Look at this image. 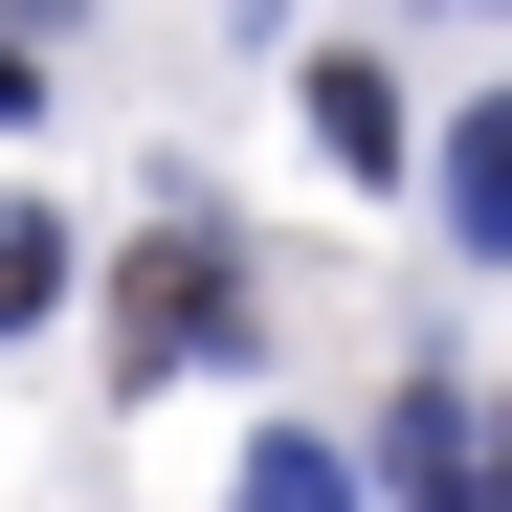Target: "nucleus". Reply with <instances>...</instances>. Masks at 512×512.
I'll return each mask as SVG.
<instances>
[{
    "label": "nucleus",
    "instance_id": "obj_8",
    "mask_svg": "<svg viewBox=\"0 0 512 512\" xmlns=\"http://www.w3.org/2000/svg\"><path fill=\"white\" fill-rule=\"evenodd\" d=\"M0 23H67V0H0Z\"/></svg>",
    "mask_w": 512,
    "mask_h": 512
},
{
    "label": "nucleus",
    "instance_id": "obj_3",
    "mask_svg": "<svg viewBox=\"0 0 512 512\" xmlns=\"http://www.w3.org/2000/svg\"><path fill=\"white\" fill-rule=\"evenodd\" d=\"M401 512H468V401L401 379Z\"/></svg>",
    "mask_w": 512,
    "mask_h": 512
},
{
    "label": "nucleus",
    "instance_id": "obj_4",
    "mask_svg": "<svg viewBox=\"0 0 512 512\" xmlns=\"http://www.w3.org/2000/svg\"><path fill=\"white\" fill-rule=\"evenodd\" d=\"M312 134L357 156V179H401V90H379V67H312Z\"/></svg>",
    "mask_w": 512,
    "mask_h": 512
},
{
    "label": "nucleus",
    "instance_id": "obj_5",
    "mask_svg": "<svg viewBox=\"0 0 512 512\" xmlns=\"http://www.w3.org/2000/svg\"><path fill=\"white\" fill-rule=\"evenodd\" d=\"M45 312H67V223H45V201H0V334H45Z\"/></svg>",
    "mask_w": 512,
    "mask_h": 512
},
{
    "label": "nucleus",
    "instance_id": "obj_6",
    "mask_svg": "<svg viewBox=\"0 0 512 512\" xmlns=\"http://www.w3.org/2000/svg\"><path fill=\"white\" fill-rule=\"evenodd\" d=\"M245 512H357V468L334 446H245Z\"/></svg>",
    "mask_w": 512,
    "mask_h": 512
},
{
    "label": "nucleus",
    "instance_id": "obj_7",
    "mask_svg": "<svg viewBox=\"0 0 512 512\" xmlns=\"http://www.w3.org/2000/svg\"><path fill=\"white\" fill-rule=\"evenodd\" d=\"M0 112H45V45H0Z\"/></svg>",
    "mask_w": 512,
    "mask_h": 512
},
{
    "label": "nucleus",
    "instance_id": "obj_1",
    "mask_svg": "<svg viewBox=\"0 0 512 512\" xmlns=\"http://www.w3.org/2000/svg\"><path fill=\"white\" fill-rule=\"evenodd\" d=\"M201 334H245V245L223 223H156L134 290H112V379H201Z\"/></svg>",
    "mask_w": 512,
    "mask_h": 512
},
{
    "label": "nucleus",
    "instance_id": "obj_2",
    "mask_svg": "<svg viewBox=\"0 0 512 512\" xmlns=\"http://www.w3.org/2000/svg\"><path fill=\"white\" fill-rule=\"evenodd\" d=\"M446 245H512V112H446Z\"/></svg>",
    "mask_w": 512,
    "mask_h": 512
}]
</instances>
